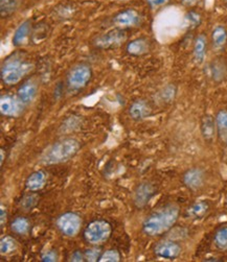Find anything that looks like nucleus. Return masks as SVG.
I'll use <instances>...</instances> for the list:
<instances>
[{
	"label": "nucleus",
	"mask_w": 227,
	"mask_h": 262,
	"mask_svg": "<svg viewBox=\"0 0 227 262\" xmlns=\"http://www.w3.org/2000/svg\"><path fill=\"white\" fill-rule=\"evenodd\" d=\"M179 216L178 207L170 205L148 216L142 224V231L148 236H159L164 234L177 222Z\"/></svg>",
	"instance_id": "1"
},
{
	"label": "nucleus",
	"mask_w": 227,
	"mask_h": 262,
	"mask_svg": "<svg viewBox=\"0 0 227 262\" xmlns=\"http://www.w3.org/2000/svg\"><path fill=\"white\" fill-rule=\"evenodd\" d=\"M80 143L73 138H66L50 145L41 156V162L47 165L59 164L70 160L78 154Z\"/></svg>",
	"instance_id": "2"
},
{
	"label": "nucleus",
	"mask_w": 227,
	"mask_h": 262,
	"mask_svg": "<svg viewBox=\"0 0 227 262\" xmlns=\"http://www.w3.org/2000/svg\"><path fill=\"white\" fill-rule=\"evenodd\" d=\"M32 69V65L21 58L8 59L2 68V80L6 85L18 84Z\"/></svg>",
	"instance_id": "3"
},
{
	"label": "nucleus",
	"mask_w": 227,
	"mask_h": 262,
	"mask_svg": "<svg viewBox=\"0 0 227 262\" xmlns=\"http://www.w3.org/2000/svg\"><path fill=\"white\" fill-rule=\"evenodd\" d=\"M111 235V226L105 221H95L85 230V239L91 245H100L109 239Z\"/></svg>",
	"instance_id": "4"
},
{
	"label": "nucleus",
	"mask_w": 227,
	"mask_h": 262,
	"mask_svg": "<svg viewBox=\"0 0 227 262\" xmlns=\"http://www.w3.org/2000/svg\"><path fill=\"white\" fill-rule=\"evenodd\" d=\"M92 71L87 65H78L73 67L67 75V85L70 90H80L90 81Z\"/></svg>",
	"instance_id": "5"
},
{
	"label": "nucleus",
	"mask_w": 227,
	"mask_h": 262,
	"mask_svg": "<svg viewBox=\"0 0 227 262\" xmlns=\"http://www.w3.org/2000/svg\"><path fill=\"white\" fill-rule=\"evenodd\" d=\"M57 226L59 230L64 234L65 236L73 237L77 235L81 229L82 226V220L81 217L72 212H67L62 214L58 221Z\"/></svg>",
	"instance_id": "6"
},
{
	"label": "nucleus",
	"mask_w": 227,
	"mask_h": 262,
	"mask_svg": "<svg viewBox=\"0 0 227 262\" xmlns=\"http://www.w3.org/2000/svg\"><path fill=\"white\" fill-rule=\"evenodd\" d=\"M24 103L17 97L4 95L0 98V112L9 117H17L22 113Z\"/></svg>",
	"instance_id": "7"
},
{
	"label": "nucleus",
	"mask_w": 227,
	"mask_h": 262,
	"mask_svg": "<svg viewBox=\"0 0 227 262\" xmlns=\"http://www.w3.org/2000/svg\"><path fill=\"white\" fill-rule=\"evenodd\" d=\"M156 189L151 183H141L139 184L133 193V203L137 208H143L154 196Z\"/></svg>",
	"instance_id": "8"
},
{
	"label": "nucleus",
	"mask_w": 227,
	"mask_h": 262,
	"mask_svg": "<svg viewBox=\"0 0 227 262\" xmlns=\"http://www.w3.org/2000/svg\"><path fill=\"white\" fill-rule=\"evenodd\" d=\"M183 183L189 189L197 191L204 185L205 173L200 168H191L183 174Z\"/></svg>",
	"instance_id": "9"
},
{
	"label": "nucleus",
	"mask_w": 227,
	"mask_h": 262,
	"mask_svg": "<svg viewBox=\"0 0 227 262\" xmlns=\"http://www.w3.org/2000/svg\"><path fill=\"white\" fill-rule=\"evenodd\" d=\"M126 40V34L123 31L114 30L111 31L102 37L96 39V46L102 48H112L119 46Z\"/></svg>",
	"instance_id": "10"
},
{
	"label": "nucleus",
	"mask_w": 227,
	"mask_h": 262,
	"mask_svg": "<svg viewBox=\"0 0 227 262\" xmlns=\"http://www.w3.org/2000/svg\"><path fill=\"white\" fill-rule=\"evenodd\" d=\"M156 256L163 259H176L181 254V247L175 242H162L155 248Z\"/></svg>",
	"instance_id": "11"
},
{
	"label": "nucleus",
	"mask_w": 227,
	"mask_h": 262,
	"mask_svg": "<svg viewBox=\"0 0 227 262\" xmlns=\"http://www.w3.org/2000/svg\"><path fill=\"white\" fill-rule=\"evenodd\" d=\"M140 16L139 14L132 9L125 10L120 13H118L113 21L118 26V28H131V26H135L139 23Z\"/></svg>",
	"instance_id": "12"
},
{
	"label": "nucleus",
	"mask_w": 227,
	"mask_h": 262,
	"mask_svg": "<svg viewBox=\"0 0 227 262\" xmlns=\"http://www.w3.org/2000/svg\"><path fill=\"white\" fill-rule=\"evenodd\" d=\"M129 113L133 119L141 120L150 115L151 108L145 100H136L131 104Z\"/></svg>",
	"instance_id": "13"
},
{
	"label": "nucleus",
	"mask_w": 227,
	"mask_h": 262,
	"mask_svg": "<svg viewBox=\"0 0 227 262\" xmlns=\"http://www.w3.org/2000/svg\"><path fill=\"white\" fill-rule=\"evenodd\" d=\"M30 33H31V22L30 21L22 22L14 33L13 45L16 47L22 46L25 42L28 41Z\"/></svg>",
	"instance_id": "14"
},
{
	"label": "nucleus",
	"mask_w": 227,
	"mask_h": 262,
	"mask_svg": "<svg viewBox=\"0 0 227 262\" xmlns=\"http://www.w3.org/2000/svg\"><path fill=\"white\" fill-rule=\"evenodd\" d=\"M46 183V173L42 170L33 172L25 182V185L30 191H38L42 189Z\"/></svg>",
	"instance_id": "15"
},
{
	"label": "nucleus",
	"mask_w": 227,
	"mask_h": 262,
	"mask_svg": "<svg viewBox=\"0 0 227 262\" xmlns=\"http://www.w3.org/2000/svg\"><path fill=\"white\" fill-rule=\"evenodd\" d=\"M37 95V86L36 84L32 82H28L23 84L19 89H18V98L24 103V104H29L31 103L34 98Z\"/></svg>",
	"instance_id": "16"
},
{
	"label": "nucleus",
	"mask_w": 227,
	"mask_h": 262,
	"mask_svg": "<svg viewBox=\"0 0 227 262\" xmlns=\"http://www.w3.org/2000/svg\"><path fill=\"white\" fill-rule=\"evenodd\" d=\"M207 38L200 35L196 38L194 43V58L198 64H202L207 56Z\"/></svg>",
	"instance_id": "17"
},
{
	"label": "nucleus",
	"mask_w": 227,
	"mask_h": 262,
	"mask_svg": "<svg viewBox=\"0 0 227 262\" xmlns=\"http://www.w3.org/2000/svg\"><path fill=\"white\" fill-rule=\"evenodd\" d=\"M216 129V120H214L211 115L204 116L202 118V121H201V133H202L204 139L208 141H212L215 137Z\"/></svg>",
	"instance_id": "18"
},
{
	"label": "nucleus",
	"mask_w": 227,
	"mask_h": 262,
	"mask_svg": "<svg viewBox=\"0 0 227 262\" xmlns=\"http://www.w3.org/2000/svg\"><path fill=\"white\" fill-rule=\"evenodd\" d=\"M149 42L146 39H135L133 41H131L128 46H127V51L128 54L131 56H135V57H139L142 56L149 51Z\"/></svg>",
	"instance_id": "19"
},
{
	"label": "nucleus",
	"mask_w": 227,
	"mask_h": 262,
	"mask_svg": "<svg viewBox=\"0 0 227 262\" xmlns=\"http://www.w3.org/2000/svg\"><path fill=\"white\" fill-rule=\"evenodd\" d=\"M217 132L220 138L227 142V110H221L216 116Z\"/></svg>",
	"instance_id": "20"
},
{
	"label": "nucleus",
	"mask_w": 227,
	"mask_h": 262,
	"mask_svg": "<svg viewBox=\"0 0 227 262\" xmlns=\"http://www.w3.org/2000/svg\"><path fill=\"white\" fill-rule=\"evenodd\" d=\"M209 204L205 202H197L188 209V216L191 219L203 217L209 211Z\"/></svg>",
	"instance_id": "21"
},
{
	"label": "nucleus",
	"mask_w": 227,
	"mask_h": 262,
	"mask_svg": "<svg viewBox=\"0 0 227 262\" xmlns=\"http://www.w3.org/2000/svg\"><path fill=\"white\" fill-rule=\"evenodd\" d=\"M212 40L215 47H223L227 42V31L225 30V28L221 25L216 26L212 33Z\"/></svg>",
	"instance_id": "22"
},
{
	"label": "nucleus",
	"mask_w": 227,
	"mask_h": 262,
	"mask_svg": "<svg viewBox=\"0 0 227 262\" xmlns=\"http://www.w3.org/2000/svg\"><path fill=\"white\" fill-rule=\"evenodd\" d=\"M11 229L13 232L19 234V235H23L27 234L29 232L30 229V223L27 219L24 217H17L12 224H11Z\"/></svg>",
	"instance_id": "23"
},
{
	"label": "nucleus",
	"mask_w": 227,
	"mask_h": 262,
	"mask_svg": "<svg viewBox=\"0 0 227 262\" xmlns=\"http://www.w3.org/2000/svg\"><path fill=\"white\" fill-rule=\"evenodd\" d=\"M17 9V0H0V12L2 17L7 18L14 14Z\"/></svg>",
	"instance_id": "24"
},
{
	"label": "nucleus",
	"mask_w": 227,
	"mask_h": 262,
	"mask_svg": "<svg viewBox=\"0 0 227 262\" xmlns=\"http://www.w3.org/2000/svg\"><path fill=\"white\" fill-rule=\"evenodd\" d=\"M17 249L16 241L11 236H6L0 242V253L2 255H9Z\"/></svg>",
	"instance_id": "25"
},
{
	"label": "nucleus",
	"mask_w": 227,
	"mask_h": 262,
	"mask_svg": "<svg viewBox=\"0 0 227 262\" xmlns=\"http://www.w3.org/2000/svg\"><path fill=\"white\" fill-rule=\"evenodd\" d=\"M211 71H212V75L214 77V80L219 82V81L223 80L225 74H226V67L223 64V62L216 61L212 64Z\"/></svg>",
	"instance_id": "26"
},
{
	"label": "nucleus",
	"mask_w": 227,
	"mask_h": 262,
	"mask_svg": "<svg viewBox=\"0 0 227 262\" xmlns=\"http://www.w3.org/2000/svg\"><path fill=\"white\" fill-rule=\"evenodd\" d=\"M215 244L220 250H227V227H222L216 232Z\"/></svg>",
	"instance_id": "27"
},
{
	"label": "nucleus",
	"mask_w": 227,
	"mask_h": 262,
	"mask_svg": "<svg viewBox=\"0 0 227 262\" xmlns=\"http://www.w3.org/2000/svg\"><path fill=\"white\" fill-rule=\"evenodd\" d=\"M120 260V255L116 250H109L106 251L102 256H100L99 260L100 262H118Z\"/></svg>",
	"instance_id": "28"
},
{
	"label": "nucleus",
	"mask_w": 227,
	"mask_h": 262,
	"mask_svg": "<svg viewBox=\"0 0 227 262\" xmlns=\"http://www.w3.org/2000/svg\"><path fill=\"white\" fill-rule=\"evenodd\" d=\"M100 251L97 249H89L85 253V258L88 261H97L100 258Z\"/></svg>",
	"instance_id": "29"
},
{
	"label": "nucleus",
	"mask_w": 227,
	"mask_h": 262,
	"mask_svg": "<svg viewBox=\"0 0 227 262\" xmlns=\"http://www.w3.org/2000/svg\"><path fill=\"white\" fill-rule=\"evenodd\" d=\"M187 20L189 22L190 25L192 26H197L200 21H201V17L199 14L195 13V12H190L188 15H187Z\"/></svg>",
	"instance_id": "30"
},
{
	"label": "nucleus",
	"mask_w": 227,
	"mask_h": 262,
	"mask_svg": "<svg viewBox=\"0 0 227 262\" xmlns=\"http://www.w3.org/2000/svg\"><path fill=\"white\" fill-rule=\"evenodd\" d=\"M42 260L47 262H55L58 260V255L54 251H48L42 256Z\"/></svg>",
	"instance_id": "31"
},
{
	"label": "nucleus",
	"mask_w": 227,
	"mask_h": 262,
	"mask_svg": "<svg viewBox=\"0 0 227 262\" xmlns=\"http://www.w3.org/2000/svg\"><path fill=\"white\" fill-rule=\"evenodd\" d=\"M170 2H171V0H147V3L149 4V6L151 8H154V9L162 7V6L167 5Z\"/></svg>",
	"instance_id": "32"
},
{
	"label": "nucleus",
	"mask_w": 227,
	"mask_h": 262,
	"mask_svg": "<svg viewBox=\"0 0 227 262\" xmlns=\"http://www.w3.org/2000/svg\"><path fill=\"white\" fill-rule=\"evenodd\" d=\"M71 260L72 261H83V256L80 252H75V253L72 254Z\"/></svg>",
	"instance_id": "33"
},
{
	"label": "nucleus",
	"mask_w": 227,
	"mask_h": 262,
	"mask_svg": "<svg viewBox=\"0 0 227 262\" xmlns=\"http://www.w3.org/2000/svg\"><path fill=\"white\" fill-rule=\"evenodd\" d=\"M0 213H2V227H4V225L7 221V211L5 210L4 206H2V209H0Z\"/></svg>",
	"instance_id": "34"
},
{
	"label": "nucleus",
	"mask_w": 227,
	"mask_h": 262,
	"mask_svg": "<svg viewBox=\"0 0 227 262\" xmlns=\"http://www.w3.org/2000/svg\"><path fill=\"white\" fill-rule=\"evenodd\" d=\"M197 2H198V0H181V3H182L184 6H188V7L194 6Z\"/></svg>",
	"instance_id": "35"
},
{
	"label": "nucleus",
	"mask_w": 227,
	"mask_h": 262,
	"mask_svg": "<svg viewBox=\"0 0 227 262\" xmlns=\"http://www.w3.org/2000/svg\"><path fill=\"white\" fill-rule=\"evenodd\" d=\"M4 158H5V154H4V150H2V165L4 163Z\"/></svg>",
	"instance_id": "36"
},
{
	"label": "nucleus",
	"mask_w": 227,
	"mask_h": 262,
	"mask_svg": "<svg viewBox=\"0 0 227 262\" xmlns=\"http://www.w3.org/2000/svg\"><path fill=\"white\" fill-rule=\"evenodd\" d=\"M120 2H129V0H120Z\"/></svg>",
	"instance_id": "37"
}]
</instances>
